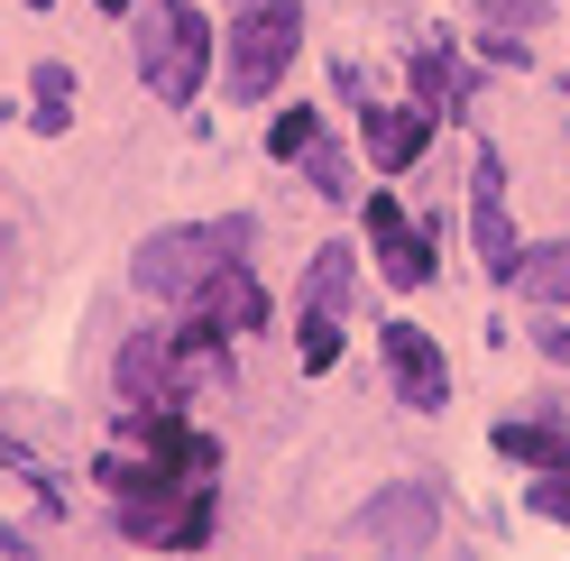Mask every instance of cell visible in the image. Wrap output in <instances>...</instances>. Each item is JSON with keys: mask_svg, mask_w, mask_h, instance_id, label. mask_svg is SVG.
<instances>
[{"mask_svg": "<svg viewBox=\"0 0 570 561\" xmlns=\"http://www.w3.org/2000/svg\"><path fill=\"white\" fill-rule=\"evenodd\" d=\"M239 249H248V222L222 213V222H194V230H157L129 276H138V295H185L194 304V286H203L212 267H230Z\"/></svg>", "mask_w": 570, "mask_h": 561, "instance_id": "1", "label": "cell"}, {"mask_svg": "<svg viewBox=\"0 0 570 561\" xmlns=\"http://www.w3.org/2000/svg\"><path fill=\"white\" fill-rule=\"evenodd\" d=\"M304 47V10L295 0H239V28H230V92L239 101H267L276 75L295 65Z\"/></svg>", "mask_w": 570, "mask_h": 561, "instance_id": "2", "label": "cell"}, {"mask_svg": "<svg viewBox=\"0 0 570 561\" xmlns=\"http://www.w3.org/2000/svg\"><path fill=\"white\" fill-rule=\"evenodd\" d=\"M138 56H148V83H157L166 101H194V92H203V65H212L203 10H194V0H166V10L138 28Z\"/></svg>", "mask_w": 570, "mask_h": 561, "instance_id": "3", "label": "cell"}, {"mask_svg": "<svg viewBox=\"0 0 570 561\" xmlns=\"http://www.w3.org/2000/svg\"><path fill=\"white\" fill-rule=\"evenodd\" d=\"M350 543H368L377 561H414L423 543H433V498L405 479V488H377V498L350 515Z\"/></svg>", "mask_w": 570, "mask_h": 561, "instance_id": "4", "label": "cell"}, {"mask_svg": "<svg viewBox=\"0 0 570 561\" xmlns=\"http://www.w3.org/2000/svg\"><path fill=\"white\" fill-rule=\"evenodd\" d=\"M470 239H479L488 276H515L524 267V239L507 222V166H497V148H479V166H470Z\"/></svg>", "mask_w": 570, "mask_h": 561, "instance_id": "5", "label": "cell"}, {"mask_svg": "<svg viewBox=\"0 0 570 561\" xmlns=\"http://www.w3.org/2000/svg\"><path fill=\"white\" fill-rule=\"evenodd\" d=\"M386 368H396V396H405L414 414H442V405H451V368H442L433 332H414V323H386Z\"/></svg>", "mask_w": 570, "mask_h": 561, "instance_id": "6", "label": "cell"}, {"mask_svg": "<svg viewBox=\"0 0 570 561\" xmlns=\"http://www.w3.org/2000/svg\"><path fill=\"white\" fill-rule=\"evenodd\" d=\"M194 323H212V332H258V323H267V286H258L239 258L212 267L203 286H194Z\"/></svg>", "mask_w": 570, "mask_h": 561, "instance_id": "7", "label": "cell"}, {"mask_svg": "<svg viewBox=\"0 0 570 561\" xmlns=\"http://www.w3.org/2000/svg\"><path fill=\"white\" fill-rule=\"evenodd\" d=\"M120 524H129L138 543H203L212 506H203V488H185V498H157V488H138V498H120Z\"/></svg>", "mask_w": 570, "mask_h": 561, "instance_id": "8", "label": "cell"}, {"mask_svg": "<svg viewBox=\"0 0 570 561\" xmlns=\"http://www.w3.org/2000/svg\"><path fill=\"white\" fill-rule=\"evenodd\" d=\"M175 368H185V360H175L166 341H148V332L120 341V405L129 414H166L175 405Z\"/></svg>", "mask_w": 570, "mask_h": 561, "instance_id": "9", "label": "cell"}, {"mask_svg": "<svg viewBox=\"0 0 570 561\" xmlns=\"http://www.w3.org/2000/svg\"><path fill=\"white\" fill-rule=\"evenodd\" d=\"M368 239L386 249V276H396V286H433V249H423V230L405 222L396 194H368Z\"/></svg>", "mask_w": 570, "mask_h": 561, "instance_id": "10", "label": "cell"}, {"mask_svg": "<svg viewBox=\"0 0 570 561\" xmlns=\"http://www.w3.org/2000/svg\"><path fill=\"white\" fill-rule=\"evenodd\" d=\"M423 138H433V111H377V120H368V148H377L386 175L414 166V157H423Z\"/></svg>", "mask_w": 570, "mask_h": 561, "instance_id": "11", "label": "cell"}, {"mask_svg": "<svg viewBox=\"0 0 570 561\" xmlns=\"http://www.w3.org/2000/svg\"><path fill=\"white\" fill-rule=\"evenodd\" d=\"M350 276H360V267H350V249H323V258H313V276H304V313H341V304H350Z\"/></svg>", "mask_w": 570, "mask_h": 561, "instance_id": "12", "label": "cell"}, {"mask_svg": "<svg viewBox=\"0 0 570 561\" xmlns=\"http://www.w3.org/2000/svg\"><path fill=\"white\" fill-rule=\"evenodd\" d=\"M515 286H524V295H543V304H570V239H561V249H524Z\"/></svg>", "mask_w": 570, "mask_h": 561, "instance_id": "13", "label": "cell"}, {"mask_svg": "<svg viewBox=\"0 0 570 561\" xmlns=\"http://www.w3.org/2000/svg\"><path fill=\"white\" fill-rule=\"evenodd\" d=\"M28 92H38V101H28V120H38L47 138L75 120V75H65V65H38V83H28Z\"/></svg>", "mask_w": 570, "mask_h": 561, "instance_id": "14", "label": "cell"}, {"mask_svg": "<svg viewBox=\"0 0 570 561\" xmlns=\"http://www.w3.org/2000/svg\"><path fill=\"white\" fill-rule=\"evenodd\" d=\"M295 360L323 377L332 360H341V313H304V341H295Z\"/></svg>", "mask_w": 570, "mask_h": 561, "instance_id": "15", "label": "cell"}, {"mask_svg": "<svg viewBox=\"0 0 570 561\" xmlns=\"http://www.w3.org/2000/svg\"><path fill=\"white\" fill-rule=\"evenodd\" d=\"M497 451H507V461H561L570 442H561L552 424H507V433H497Z\"/></svg>", "mask_w": 570, "mask_h": 561, "instance_id": "16", "label": "cell"}, {"mask_svg": "<svg viewBox=\"0 0 570 561\" xmlns=\"http://www.w3.org/2000/svg\"><path fill=\"white\" fill-rule=\"evenodd\" d=\"M488 28H507V38H524V28H543L552 19V0H479Z\"/></svg>", "mask_w": 570, "mask_h": 561, "instance_id": "17", "label": "cell"}, {"mask_svg": "<svg viewBox=\"0 0 570 561\" xmlns=\"http://www.w3.org/2000/svg\"><path fill=\"white\" fill-rule=\"evenodd\" d=\"M313 138H323V129H313V111H285L267 148H276V157H313Z\"/></svg>", "mask_w": 570, "mask_h": 561, "instance_id": "18", "label": "cell"}, {"mask_svg": "<svg viewBox=\"0 0 570 561\" xmlns=\"http://www.w3.org/2000/svg\"><path fill=\"white\" fill-rule=\"evenodd\" d=\"M552 470H561V479H533V515H561V524H570V451H561Z\"/></svg>", "mask_w": 570, "mask_h": 561, "instance_id": "19", "label": "cell"}, {"mask_svg": "<svg viewBox=\"0 0 570 561\" xmlns=\"http://www.w3.org/2000/svg\"><path fill=\"white\" fill-rule=\"evenodd\" d=\"M341 185H350V166H341V148H323V138H313V194H332V203H341Z\"/></svg>", "mask_w": 570, "mask_h": 561, "instance_id": "20", "label": "cell"}, {"mask_svg": "<svg viewBox=\"0 0 570 561\" xmlns=\"http://www.w3.org/2000/svg\"><path fill=\"white\" fill-rule=\"evenodd\" d=\"M533 341H543V360H561V368H570V332H561V323H543Z\"/></svg>", "mask_w": 570, "mask_h": 561, "instance_id": "21", "label": "cell"}, {"mask_svg": "<svg viewBox=\"0 0 570 561\" xmlns=\"http://www.w3.org/2000/svg\"><path fill=\"white\" fill-rule=\"evenodd\" d=\"M0 552H10V561H28V552H38V543H28L19 524H0Z\"/></svg>", "mask_w": 570, "mask_h": 561, "instance_id": "22", "label": "cell"}, {"mask_svg": "<svg viewBox=\"0 0 570 561\" xmlns=\"http://www.w3.org/2000/svg\"><path fill=\"white\" fill-rule=\"evenodd\" d=\"M101 10H111V19H129V10H138V0H101Z\"/></svg>", "mask_w": 570, "mask_h": 561, "instance_id": "23", "label": "cell"}, {"mask_svg": "<svg viewBox=\"0 0 570 561\" xmlns=\"http://www.w3.org/2000/svg\"><path fill=\"white\" fill-rule=\"evenodd\" d=\"M28 10H47V0H28Z\"/></svg>", "mask_w": 570, "mask_h": 561, "instance_id": "24", "label": "cell"}]
</instances>
